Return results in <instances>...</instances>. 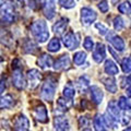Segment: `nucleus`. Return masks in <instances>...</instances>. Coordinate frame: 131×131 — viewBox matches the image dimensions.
Masks as SVG:
<instances>
[{"label": "nucleus", "instance_id": "obj_1", "mask_svg": "<svg viewBox=\"0 0 131 131\" xmlns=\"http://www.w3.org/2000/svg\"><path fill=\"white\" fill-rule=\"evenodd\" d=\"M31 32L38 43H45L49 38L47 24L44 20H36L31 25Z\"/></svg>", "mask_w": 131, "mask_h": 131}, {"label": "nucleus", "instance_id": "obj_2", "mask_svg": "<svg viewBox=\"0 0 131 131\" xmlns=\"http://www.w3.org/2000/svg\"><path fill=\"white\" fill-rule=\"evenodd\" d=\"M15 7L13 1H6L2 3L1 8H0V21L6 24H10L15 21Z\"/></svg>", "mask_w": 131, "mask_h": 131}, {"label": "nucleus", "instance_id": "obj_3", "mask_svg": "<svg viewBox=\"0 0 131 131\" xmlns=\"http://www.w3.org/2000/svg\"><path fill=\"white\" fill-rule=\"evenodd\" d=\"M56 88H57V83L56 80L52 79V78H48V79L45 81V83L43 84L42 88V98L46 102H51L55 97V92H56Z\"/></svg>", "mask_w": 131, "mask_h": 131}, {"label": "nucleus", "instance_id": "obj_4", "mask_svg": "<svg viewBox=\"0 0 131 131\" xmlns=\"http://www.w3.org/2000/svg\"><path fill=\"white\" fill-rule=\"evenodd\" d=\"M62 42H63V45L68 49L73 50V49H75L78 46H79V43H80L79 35L75 34V33H73V32H69L63 36Z\"/></svg>", "mask_w": 131, "mask_h": 131}, {"label": "nucleus", "instance_id": "obj_5", "mask_svg": "<svg viewBox=\"0 0 131 131\" xmlns=\"http://www.w3.org/2000/svg\"><path fill=\"white\" fill-rule=\"evenodd\" d=\"M97 14L90 8H82L81 9V22L84 26H89L95 21Z\"/></svg>", "mask_w": 131, "mask_h": 131}, {"label": "nucleus", "instance_id": "obj_6", "mask_svg": "<svg viewBox=\"0 0 131 131\" xmlns=\"http://www.w3.org/2000/svg\"><path fill=\"white\" fill-rule=\"evenodd\" d=\"M12 84L15 86V89L18 90H23L26 85L25 78H24L21 68L14 69L13 74H12Z\"/></svg>", "mask_w": 131, "mask_h": 131}, {"label": "nucleus", "instance_id": "obj_7", "mask_svg": "<svg viewBox=\"0 0 131 131\" xmlns=\"http://www.w3.org/2000/svg\"><path fill=\"white\" fill-rule=\"evenodd\" d=\"M40 80H42V74H40V72L38 70H36V69H32V70H30L27 72L28 85H30V88L32 90L37 86V85L39 84Z\"/></svg>", "mask_w": 131, "mask_h": 131}, {"label": "nucleus", "instance_id": "obj_8", "mask_svg": "<svg viewBox=\"0 0 131 131\" xmlns=\"http://www.w3.org/2000/svg\"><path fill=\"white\" fill-rule=\"evenodd\" d=\"M43 10L45 16L48 20H51L56 14V0H45Z\"/></svg>", "mask_w": 131, "mask_h": 131}, {"label": "nucleus", "instance_id": "obj_9", "mask_svg": "<svg viewBox=\"0 0 131 131\" xmlns=\"http://www.w3.org/2000/svg\"><path fill=\"white\" fill-rule=\"evenodd\" d=\"M34 117L40 124H46L48 121V114H47V109L45 107V105L39 104L34 109Z\"/></svg>", "mask_w": 131, "mask_h": 131}, {"label": "nucleus", "instance_id": "obj_10", "mask_svg": "<svg viewBox=\"0 0 131 131\" xmlns=\"http://www.w3.org/2000/svg\"><path fill=\"white\" fill-rule=\"evenodd\" d=\"M30 121L24 115H20L14 121V130L15 131H28Z\"/></svg>", "mask_w": 131, "mask_h": 131}, {"label": "nucleus", "instance_id": "obj_11", "mask_svg": "<svg viewBox=\"0 0 131 131\" xmlns=\"http://www.w3.org/2000/svg\"><path fill=\"white\" fill-rule=\"evenodd\" d=\"M55 70L61 71V70H68L70 68V58L68 55H62L56 60V62L54 64Z\"/></svg>", "mask_w": 131, "mask_h": 131}, {"label": "nucleus", "instance_id": "obj_12", "mask_svg": "<svg viewBox=\"0 0 131 131\" xmlns=\"http://www.w3.org/2000/svg\"><path fill=\"white\" fill-rule=\"evenodd\" d=\"M106 57V50H105V46L103 44L98 43L96 44V47L94 48V51H93V59L95 62L97 63H101L102 61L105 59Z\"/></svg>", "mask_w": 131, "mask_h": 131}, {"label": "nucleus", "instance_id": "obj_13", "mask_svg": "<svg viewBox=\"0 0 131 131\" xmlns=\"http://www.w3.org/2000/svg\"><path fill=\"white\" fill-rule=\"evenodd\" d=\"M54 124H55V131H70L69 122L63 117H56Z\"/></svg>", "mask_w": 131, "mask_h": 131}, {"label": "nucleus", "instance_id": "obj_14", "mask_svg": "<svg viewBox=\"0 0 131 131\" xmlns=\"http://www.w3.org/2000/svg\"><path fill=\"white\" fill-rule=\"evenodd\" d=\"M108 42H110V44L119 51H122L125 49V43L119 36L115 35V34H110L108 36Z\"/></svg>", "mask_w": 131, "mask_h": 131}, {"label": "nucleus", "instance_id": "obj_15", "mask_svg": "<svg viewBox=\"0 0 131 131\" xmlns=\"http://www.w3.org/2000/svg\"><path fill=\"white\" fill-rule=\"evenodd\" d=\"M67 25H68V19L61 18L58 22L54 24V26H52V31H54V33L57 34V35H61L66 31Z\"/></svg>", "mask_w": 131, "mask_h": 131}, {"label": "nucleus", "instance_id": "obj_16", "mask_svg": "<svg viewBox=\"0 0 131 131\" xmlns=\"http://www.w3.org/2000/svg\"><path fill=\"white\" fill-rule=\"evenodd\" d=\"M37 63L40 68L46 69V68H50L52 64H54V61H52V58L48 54H43L42 56L38 58Z\"/></svg>", "mask_w": 131, "mask_h": 131}, {"label": "nucleus", "instance_id": "obj_17", "mask_svg": "<svg viewBox=\"0 0 131 131\" xmlns=\"http://www.w3.org/2000/svg\"><path fill=\"white\" fill-rule=\"evenodd\" d=\"M91 96H92V100L95 104H101L102 101H103V92L102 90L98 88V86H92L91 88Z\"/></svg>", "mask_w": 131, "mask_h": 131}, {"label": "nucleus", "instance_id": "obj_18", "mask_svg": "<svg viewBox=\"0 0 131 131\" xmlns=\"http://www.w3.org/2000/svg\"><path fill=\"white\" fill-rule=\"evenodd\" d=\"M13 104H14V100L11 95H9V94L0 97V109L10 108L13 106Z\"/></svg>", "mask_w": 131, "mask_h": 131}, {"label": "nucleus", "instance_id": "obj_19", "mask_svg": "<svg viewBox=\"0 0 131 131\" xmlns=\"http://www.w3.org/2000/svg\"><path fill=\"white\" fill-rule=\"evenodd\" d=\"M12 42H13V37L11 33L6 30H0V43L6 46H11Z\"/></svg>", "mask_w": 131, "mask_h": 131}, {"label": "nucleus", "instance_id": "obj_20", "mask_svg": "<svg viewBox=\"0 0 131 131\" xmlns=\"http://www.w3.org/2000/svg\"><path fill=\"white\" fill-rule=\"evenodd\" d=\"M105 72L109 75H116L119 73V69H118L117 64L112 60H107L105 62Z\"/></svg>", "mask_w": 131, "mask_h": 131}, {"label": "nucleus", "instance_id": "obj_21", "mask_svg": "<svg viewBox=\"0 0 131 131\" xmlns=\"http://www.w3.org/2000/svg\"><path fill=\"white\" fill-rule=\"evenodd\" d=\"M94 129L95 131H106V124L104 120V117L102 116H96L94 118Z\"/></svg>", "mask_w": 131, "mask_h": 131}, {"label": "nucleus", "instance_id": "obj_22", "mask_svg": "<svg viewBox=\"0 0 131 131\" xmlns=\"http://www.w3.org/2000/svg\"><path fill=\"white\" fill-rule=\"evenodd\" d=\"M104 84H105V88L107 91H109L110 93H115L117 91V84H116V81H115L113 78H107V79H104L103 80Z\"/></svg>", "mask_w": 131, "mask_h": 131}, {"label": "nucleus", "instance_id": "obj_23", "mask_svg": "<svg viewBox=\"0 0 131 131\" xmlns=\"http://www.w3.org/2000/svg\"><path fill=\"white\" fill-rule=\"evenodd\" d=\"M108 113L112 115L113 117H115L117 120L120 119V114H119V110H118V104L116 105L115 102H110L108 104Z\"/></svg>", "mask_w": 131, "mask_h": 131}, {"label": "nucleus", "instance_id": "obj_24", "mask_svg": "<svg viewBox=\"0 0 131 131\" xmlns=\"http://www.w3.org/2000/svg\"><path fill=\"white\" fill-rule=\"evenodd\" d=\"M104 120H105L106 126H109V127H112V128H117L118 120L115 117H113L108 112L104 115Z\"/></svg>", "mask_w": 131, "mask_h": 131}, {"label": "nucleus", "instance_id": "obj_25", "mask_svg": "<svg viewBox=\"0 0 131 131\" xmlns=\"http://www.w3.org/2000/svg\"><path fill=\"white\" fill-rule=\"evenodd\" d=\"M85 59H86V54L83 51H78L73 56V61L77 66H81L85 61Z\"/></svg>", "mask_w": 131, "mask_h": 131}, {"label": "nucleus", "instance_id": "obj_26", "mask_svg": "<svg viewBox=\"0 0 131 131\" xmlns=\"http://www.w3.org/2000/svg\"><path fill=\"white\" fill-rule=\"evenodd\" d=\"M47 49L51 52H57L60 49V42L58 38H52L48 44Z\"/></svg>", "mask_w": 131, "mask_h": 131}, {"label": "nucleus", "instance_id": "obj_27", "mask_svg": "<svg viewBox=\"0 0 131 131\" xmlns=\"http://www.w3.org/2000/svg\"><path fill=\"white\" fill-rule=\"evenodd\" d=\"M118 107L122 110H130L131 109V105L129 103V101L127 100L125 96H121L118 101Z\"/></svg>", "mask_w": 131, "mask_h": 131}, {"label": "nucleus", "instance_id": "obj_28", "mask_svg": "<svg viewBox=\"0 0 131 131\" xmlns=\"http://www.w3.org/2000/svg\"><path fill=\"white\" fill-rule=\"evenodd\" d=\"M118 10H119L120 13L124 14H131V3L129 1L122 2L121 5L118 7Z\"/></svg>", "mask_w": 131, "mask_h": 131}, {"label": "nucleus", "instance_id": "obj_29", "mask_svg": "<svg viewBox=\"0 0 131 131\" xmlns=\"http://www.w3.org/2000/svg\"><path fill=\"white\" fill-rule=\"evenodd\" d=\"M74 89H73L72 86H70V85H68V86H66L63 89V95L66 98H69V100H72L73 97H74Z\"/></svg>", "mask_w": 131, "mask_h": 131}, {"label": "nucleus", "instance_id": "obj_30", "mask_svg": "<svg viewBox=\"0 0 131 131\" xmlns=\"http://www.w3.org/2000/svg\"><path fill=\"white\" fill-rule=\"evenodd\" d=\"M121 67H122V71L125 73L131 72V58H125L122 60Z\"/></svg>", "mask_w": 131, "mask_h": 131}, {"label": "nucleus", "instance_id": "obj_31", "mask_svg": "<svg viewBox=\"0 0 131 131\" xmlns=\"http://www.w3.org/2000/svg\"><path fill=\"white\" fill-rule=\"evenodd\" d=\"M71 101H66L63 98H59L58 100V108H61V110H68V108L71 106Z\"/></svg>", "mask_w": 131, "mask_h": 131}, {"label": "nucleus", "instance_id": "obj_32", "mask_svg": "<svg viewBox=\"0 0 131 131\" xmlns=\"http://www.w3.org/2000/svg\"><path fill=\"white\" fill-rule=\"evenodd\" d=\"M90 85V81L86 77H81L78 80V86L80 88V90H85Z\"/></svg>", "mask_w": 131, "mask_h": 131}, {"label": "nucleus", "instance_id": "obj_33", "mask_svg": "<svg viewBox=\"0 0 131 131\" xmlns=\"http://www.w3.org/2000/svg\"><path fill=\"white\" fill-rule=\"evenodd\" d=\"M125 26V23H124V20H122L120 16H117V18H115L114 20V27L116 31H121L122 28Z\"/></svg>", "mask_w": 131, "mask_h": 131}, {"label": "nucleus", "instance_id": "obj_34", "mask_svg": "<svg viewBox=\"0 0 131 131\" xmlns=\"http://www.w3.org/2000/svg\"><path fill=\"white\" fill-rule=\"evenodd\" d=\"M121 119V124L126 126V125H128L130 120H131V109L130 110H125V114L122 115V117L120 118Z\"/></svg>", "mask_w": 131, "mask_h": 131}, {"label": "nucleus", "instance_id": "obj_35", "mask_svg": "<svg viewBox=\"0 0 131 131\" xmlns=\"http://www.w3.org/2000/svg\"><path fill=\"white\" fill-rule=\"evenodd\" d=\"M58 2L66 9H71L75 6L74 0H58Z\"/></svg>", "mask_w": 131, "mask_h": 131}, {"label": "nucleus", "instance_id": "obj_36", "mask_svg": "<svg viewBox=\"0 0 131 131\" xmlns=\"http://www.w3.org/2000/svg\"><path fill=\"white\" fill-rule=\"evenodd\" d=\"M24 48H25V51L26 52H31V54H34V51L36 50V47L34 44H33L31 40H26V44L25 46H24Z\"/></svg>", "mask_w": 131, "mask_h": 131}, {"label": "nucleus", "instance_id": "obj_37", "mask_svg": "<svg viewBox=\"0 0 131 131\" xmlns=\"http://www.w3.org/2000/svg\"><path fill=\"white\" fill-rule=\"evenodd\" d=\"M83 46L84 48L86 49V50H92V49H94V43H93V39L91 37H86L84 39V43H83Z\"/></svg>", "mask_w": 131, "mask_h": 131}, {"label": "nucleus", "instance_id": "obj_38", "mask_svg": "<svg viewBox=\"0 0 131 131\" xmlns=\"http://www.w3.org/2000/svg\"><path fill=\"white\" fill-rule=\"evenodd\" d=\"M95 26H96L97 30H100L101 35H106V34L108 33V28H107V26H105L104 24H102V23H96Z\"/></svg>", "mask_w": 131, "mask_h": 131}, {"label": "nucleus", "instance_id": "obj_39", "mask_svg": "<svg viewBox=\"0 0 131 131\" xmlns=\"http://www.w3.org/2000/svg\"><path fill=\"white\" fill-rule=\"evenodd\" d=\"M98 8H100V10L103 12V13H106V12L108 11V2L106 1V0H102V1L98 3Z\"/></svg>", "mask_w": 131, "mask_h": 131}, {"label": "nucleus", "instance_id": "obj_40", "mask_svg": "<svg viewBox=\"0 0 131 131\" xmlns=\"http://www.w3.org/2000/svg\"><path fill=\"white\" fill-rule=\"evenodd\" d=\"M79 124H80V127H86V126H88L86 118H84V117H81L80 119H79Z\"/></svg>", "mask_w": 131, "mask_h": 131}, {"label": "nucleus", "instance_id": "obj_41", "mask_svg": "<svg viewBox=\"0 0 131 131\" xmlns=\"http://www.w3.org/2000/svg\"><path fill=\"white\" fill-rule=\"evenodd\" d=\"M5 90H6V81L2 80L1 82H0V95L5 92Z\"/></svg>", "mask_w": 131, "mask_h": 131}, {"label": "nucleus", "instance_id": "obj_42", "mask_svg": "<svg viewBox=\"0 0 131 131\" xmlns=\"http://www.w3.org/2000/svg\"><path fill=\"white\" fill-rule=\"evenodd\" d=\"M127 96L128 97H131V86H129V88H127Z\"/></svg>", "mask_w": 131, "mask_h": 131}, {"label": "nucleus", "instance_id": "obj_43", "mask_svg": "<svg viewBox=\"0 0 131 131\" xmlns=\"http://www.w3.org/2000/svg\"><path fill=\"white\" fill-rule=\"evenodd\" d=\"M127 81H128L129 83H131V74H130V75H128V77H127Z\"/></svg>", "mask_w": 131, "mask_h": 131}, {"label": "nucleus", "instance_id": "obj_44", "mask_svg": "<svg viewBox=\"0 0 131 131\" xmlns=\"http://www.w3.org/2000/svg\"><path fill=\"white\" fill-rule=\"evenodd\" d=\"M124 131H131V127H129V128H127V129H125Z\"/></svg>", "mask_w": 131, "mask_h": 131}, {"label": "nucleus", "instance_id": "obj_45", "mask_svg": "<svg viewBox=\"0 0 131 131\" xmlns=\"http://www.w3.org/2000/svg\"><path fill=\"white\" fill-rule=\"evenodd\" d=\"M2 3H3V0H0V6H2Z\"/></svg>", "mask_w": 131, "mask_h": 131}]
</instances>
